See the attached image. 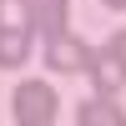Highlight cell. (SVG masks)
<instances>
[{"instance_id": "6da1fadb", "label": "cell", "mask_w": 126, "mask_h": 126, "mask_svg": "<svg viewBox=\"0 0 126 126\" xmlns=\"http://www.w3.org/2000/svg\"><path fill=\"white\" fill-rule=\"evenodd\" d=\"M15 121H20V126H46V121H56V91L40 86V81L15 86Z\"/></svg>"}, {"instance_id": "7a4b0ae2", "label": "cell", "mask_w": 126, "mask_h": 126, "mask_svg": "<svg viewBox=\"0 0 126 126\" xmlns=\"http://www.w3.org/2000/svg\"><path fill=\"white\" fill-rule=\"evenodd\" d=\"M46 61L56 71H86L91 66V50L81 46V40H71L66 30H61V35H50V46H46Z\"/></svg>"}, {"instance_id": "3957f363", "label": "cell", "mask_w": 126, "mask_h": 126, "mask_svg": "<svg viewBox=\"0 0 126 126\" xmlns=\"http://www.w3.org/2000/svg\"><path fill=\"white\" fill-rule=\"evenodd\" d=\"M91 81H96V91H106V96H111V91H121L126 86V61L116 56V50H106V56H91Z\"/></svg>"}, {"instance_id": "277c9868", "label": "cell", "mask_w": 126, "mask_h": 126, "mask_svg": "<svg viewBox=\"0 0 126 126\" xmlns=\"http://www.w3.org/2000/svg\"><path fill=\"white\" fill-rule=\"evenodd\" d=\"M30 56V30L25 25H0V66H20V61Z\"/></svg>"}, {"instance_id": "5b68a950", "label": "cell", "mask_w": 126, "mask_h": 126, "mask_svg": "<svg viewBox=\"0 0 126 126\" xmlns=\"http://www.w3.org/2000/svg\"><path fill=\"white\" fill-rule=\"evenodd\" d=\"M76 121H81V126H126L121 106H111V101H106V91H101L96 101H86V106L76 111Z\"/></svg>"}, {"instance_id": "8992f818", "label": "cell", "mask_w": 126, "mask_h": 126, "mask_svg": "<svg viewBox=\"0 0 126 126\" xmlns=\"http://www.w3.org/2000/svg\"><path fill=\"white\" fill-rule=\"evenodd\" d=\"M111 50H116V56L126 61V30H121V35H116V40H111Z\"/></svg>"}, {"instance_id": "52a82bcc", "label": "cell", "mask_w": 126, "mask_h": 126, "mask_svg": "<svg viewBox=\"0 0 126 126\" xmlns=\"http://www.w3.org/2000/svg\"><path fill=\"white\" fill-rule=\"evenodd\" d=\"M106 5H126V0H106Z\"/></svg>"}]
</instances>
